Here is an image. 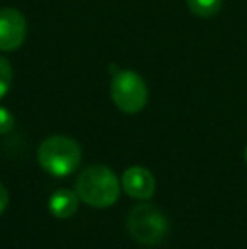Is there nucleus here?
I'll return each instance as SVG.
<instances>
[{
  "instance_id": "7",
  "label": "nucleus",
  "mask_w": 247,
  "mask_h": 249,
  "mask_svg": "<svg viewBox=\"0 0 247 249\" xmlns=\"http://www.w3.org/2000/svg\"><path fill=\"white\" fill-rule=\"evenodd\" d=\"M80 205V197L76 192H71L68 188L56 190L49 198V212L58 219H68L75 215Z\"/></svg>"
},
{
  "instance_id": "4",
  "label": "nucleus",
  "mask_w": 247,
  "mask_h": 249,
  "mask_svg": "<svg viewBox=\"0 0 247 249\" xmlns=\"http://www.w3.org/2000/svg\"><path fill=\"white\" fill-rule=\"evenodd\" d=\"M110 95L119 110L125 114H137L148 105L149 89L139 73L120 70L110 83Z\"/></svg>"
},
{
  "instance_id": "9",
  "label": "nucleus",
  "mask_w": 247,
  "mask_h": 249,
  "mask_svg": "<svg viewBox=\"0 0 247 249\" xmlns=\"http://www.w3.org/2000/svg\"><path fill=\"white\" fill-rule=\"evenodd\" d=\"M12 80H14L12 65L3 56H0V99H3L9 93L10 87H12Z\"/></svg>"
},
{
  "instance_id": "12",
  "label": "nucleus",
  "mask_w": 247,
  "mask_h": 249,
  "mask_svg": "<svg viewBox=\"0 0 247 249\" xmlns=\"http://www.w3.org/2000/svg\"><path fill=\"white\" fill-rule=\"evenodd\" d=\"M244 160H246V163H247V146H246V149H244Z\"/></svg>"
},
{
  "instance_id": "5",
  "label": "nucleus",
  "mask_w": 247,
  "mask_h": 249,
  "mask_svg": "<svg viewBox=\"0 0 247 249\" xmlns=\"http://www.w3.org/2000/svg\"><path fill=\"white\" fill-rule=\"evenodd\" d=\"M27 37V20L17 9H0V51H16Z\"/></svg>"
},
{
  "instance_id": "8",
  "label": "nucleus",
  "mask_w": 247,
  "mask_h": 249,
  "mask_svg": "<svg viewBox=\"0 0 247 249\" xmlns=\"http://www.w3.org/2000/svg\"><path fill=\"white\" fill-rule=\"evenodd\" d=\"M224 0H186V5L190 9V12L197 17H214L218 10L222 9Z\"/></svg>"
},
{
  "instance_id": "10",
  "label": "nucleus",
  "mask_w": 247,
  "mask_h": 249,
  "mask_svg": "<svg viewBox=\"0 0 247 249\" xmlns=\"http://www.w3.org/2000/svg\"><path fill=\"white\" fill-rule=\"evenodd\" d=\"M14 125H16V119H14V115L10 114L5 107L0 105V136L10 132L14 129Z\"/></svg>"
},
{
  "instance_id": "2",
  "label": "nucleus",
  "mask_w": 247,
  "mask_h": 249,
  "mask_svg": "<svg viewBox=\"0 0 247 249\" xmlns=\"http://www.w3.org/2000/svg\"><path fill=\"white\" fill-rule=\"evenodd\" d=\"M37 161L53 177H68L82 163V148L68 136H51L39 144Z\"/></svg>"
},
{
  "instance_id": "3",
  "label": "nucleus",
  "mask_w": 247,
  "mask_h": 249,
  "mask_svg": "<svg viewBox=\"0 0 247 249\" xmlns=\"http://www.w3.org/2000/svg\"><path fill=\"white\" fill-rule=\"evenodd\" d=\"M127 231L134 241L146 246H156L168 232V219L158 207L141 203L131 209L127 215Z\"/></svg>"
},
{
  "instance_id": "11",
  "label": "nucleus",
  "mask_w": 247,
  "mask_h": 249,
  "mask_svg": "<svg viewBox=\"0 0 247 249\" xmlns=\"http://www.w3.org/2000/svg\"><path fill=\"white\" fill-rule=\"evenodd\" d=\"M7 205H9V192H7V188L0 181V213L5 212Z\"/></svg>"
},
{
  "instance_id": "1",
  "label": "nucleus",
  "mask_w": 247,
  "mask_h": 249,
  "mask_svg": "<svg viewBox=\"0 0 247 249\" xmlns=\"http://www.w3.org/2000/svg\"><path fill=\"white\" fill-rule=\"evenodd\" d=\"M76 194L90 207L105 209L114 205L119 198V178L110 168L102 164L88 166L76 178Z\"/></svg>"
},
{
  "instance_id": "6",
  "label": "nucleus",
  "mask_w": 247,
  "mask_h": 249,
  "mask_svg": "<svg viewBox=\"0 0 247 249\" xmlns=\"http://www.w3.org/2000/svg\"><path fill=\"white\" fill-rule=\"evenodd\" d=\"M122 188L132 198L148 200L154 195L156 180L149 170L142 166H131L122 175Z\"/></svg>"
}]
</instances>
